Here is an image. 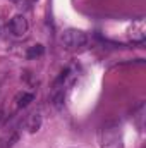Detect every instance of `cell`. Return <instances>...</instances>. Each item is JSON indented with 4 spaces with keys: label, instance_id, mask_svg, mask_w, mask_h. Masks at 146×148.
<instances>
[{
    "label": "cell",
    "instance_id": "obj_5",
    "mask_svg": "<svg viewBox=\"0 0 146 148\" xmlns=\"http://www.w3.org/2000/svg\"><path fill=\"white\" fill-rule=\"evenodd\" d=\"M28 131L29 133H36L38 129L41 127V114L40 112H33L29 117H28Z\"/></svg>",
    "mask_w": 146,
    "mask_h": 148
},
{
    "label": "cell",
    "instance_id": "obj_2",
    "mask_svg": "<svg viewBox=\"0 0 146 148\" xmlns=\"http://www.w3.org/2000/svg\"><path fill=\"white\" fill-rule=\"evenodd\" d=\"M62 45L67 50H79L88 45V36L81 29H67L62 33Z\"/></svg>",
    "mask_w": 146,
    "mask_h": 148
},
{
    "label": "cell",
    "instance_id": "obj_3",
    "mask_svg": "<svg viewBox=\"0 0 146 148\" xmlns=\"http://www.w3.org/2000/svg\"><path fill=\"white\" fill-rule=\"evenodd\" d=\"M9 29H10L12 36H16V38L26 36V33H28V29H29V23H28L26 16H23V14L14 16V17L10 19V23H9Z\"/></svg>",
    "mask_w": 146,
    "mask_h": 148
},
{
    "label": "cell",
    "instance_id": "obj_4",
    "mask_svg": "<svg viewBox=\"0 0 146 148\" xmlns=\"http://www.w3.org/2000/svg\"><path fill=\"white\" fill-rule=\"evenodd\" d=\"M146 38V26H145V19H138L132 23V33H131V40L134 43H141Z\"/></svg>",
    "mask_w": 146,
    "mask_h": 148
},
{
    "label": "cell",
    "instance_id": "obj_7",
    "mask_svg": "<svg viewBox=\"0 0 146 148\" xmlns=\"http://www.w3.org/2000/svg\"><path fill=\"white\" fill-rule=\"evenodd\" d=\"M45 53V47L43 45H33V47H29V50H28V53H26V57L28 59H38V57H41Z\"/></svg>",
    "mask_w": 146,
    "mask_h": 148
},
{
    "label": "cell",
    "instance_id": "obj_1",
    "mask_svg": "<svg viewBox=\"0 0 146 148\" xmlns=\"http://www.w3.org/2000/svg\"><path fill=\"white\" fill-rule=\"evenodd\" d=\"M98 140H100V148H124L120 126L115 122H108L100 129Z\"/></svg>",
    "mask_w": 146,
    "mask_h": 148
},
{
    "label": "cell",
    "instance_id": "obj_8",
    "mask_svg": "<svg viewBox=\"0 0 146 148\" xmlns=\"http://www.w3.org/2000/svg\"><path fill=\"white\" fill-rule=\"evenodd\" d=\"M10 2H17V0H10Z\"/></svg>",
    "mask_w": 146,
    "mask_h": 148
},
{
    "label": "cell",
    "instance_id": "obj_6",
    "mask_svg": "<svg viewBox=\"0 0 146 148\" xmlns=\"http://www.w3.org/2000/svg\"><path fill=\"white\" fill-rule=\"evenodd\" d=\"M33 100H35V95H33V93H28V91H21V93L16 97V103H17L19 109L28 107Z\"/></svg>",
    "mask_w": 146,
    "mask_h": 148
}]
</instances>
